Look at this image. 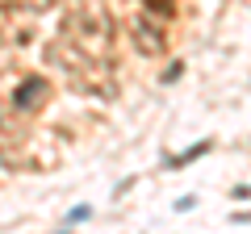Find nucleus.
<instances>
[{
	"label": "nucleus",
	"mask_w": 251,
	"mask_h": 234,
	"mask_svg": "<svg viewBox=\"0 0 251 234\" xmlns=\"http://www.w3.org/2000/svg\"><path fill=\"white\" fill-rule=\"evenodd\" d=\"M147 13H172V0H143Z\"/></svg>",
	"instance_id": "obj_4"
},
{
	"label": "nucleus",
	"mask_w": 251,
	"mask_h": 234,
	"mask_svg": "<svg viewBox=\"0 0 251 234\" xmlns=\"http://www.w3.org/2000/svg\"><path fill=\"white\" fill-rule=\"evenodd\" d=\"M46 96H50V84H46L42 75H34V80H25L13 92V109H17V113H38V109L46 105Z\"/></svg>",
	"instance_id": "obj_2"
},
{
	"label": "nucleus",
	"mask_w": 251,
	"mask_h": 234,
	"mask_svg": "<svg viewBox=\"0 0 251 234\" xmlns=\"http://www.w3.org/2000/svg\"><path fill=\"white\" fill-rule=\"evenodd\" d=\"M13 34H17L13 29V4H0V42H9Z\"/></svg>",
	"instance_id": "obj_3"
},
{
	"label": "nucleus",
	"mask_w": 251,
	"mask_h": 234,
	"mask_svg": "<svg viewBox=\"0 0 251 234\" xmlns=\"http://www.w3.org/2000/svg\"><path fill=\"white\" fill-rule=\"evenodd\" d=\"M130 38H134V50L138 54H163V50H168V34H163V25L151 17V13H143V17L134 21Z\"/></svg>",
	"instance_id": "obj_1"
}]
</instances>
